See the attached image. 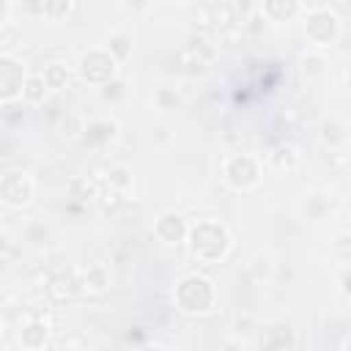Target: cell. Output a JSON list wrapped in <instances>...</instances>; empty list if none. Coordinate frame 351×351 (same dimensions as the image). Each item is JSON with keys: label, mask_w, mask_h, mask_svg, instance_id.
I'll return each mask as SVG.
<instances>
[{"label": "cell", "mask_w": 351, "mask_h": 351, "mask_svg": "<svg viewBox=\"0 0 351 351\" xmlns=\"http://www.w3.org/2000/svg\"><path fill=\"white\" fill-rule=\"evenodd\" d=\"M189 252L203 261V263H217L228 255L230 250V233L222 222L217 219H200L195 225H189V236H186Z\"/></svg>", "instance_id": "6da1fadb"}, {"label": "cell", "mask_w": 351, "mask_h": 351, "mask_svg": "<svg viewBox=\"0 0 351 351\" xmlns=\"http://www.w3.org/2000/svg\"><path fill=\"white\" fill-rule=\"evenodd\" d=\"M173 299H176V307L186 315H203L214 307L217 302V291H214V282L203 274H186L176 282V291H173Z\"/></svg>", "instance_id": "7a4b0ae2"}, {"label": "cell", "mask_w": 351, "mask_h": 351, "mask_svg": "<svg viewBox=\"0 0 351 351\" xmlns=\"http://www.w3.org/2000/svg\"><path fill=\"white\" fill-rule=\"evenodd\" d=\"M118 60L112 58L110 49H88L80 58V74L90 85H110L115 80Z\"/></svg>", "instance_id": "3957f363"}, {"label": "cell", "mask_w": 351, "mask_h": 351, "mask_svg": "<svg viewBox=\"0 0 351 351\" xmlns=\"http://www.w3.org/2000/svg\"><path fill=\"white\" fill-rule=\"evenodd\" d=\"M36 197V181L27 170H8L0 178V200L11 208H22Z\"/></svg>", "instance_id": "277c9868"}, {"label": "cell", "mask_w": 351, "mask_h": 351, "mask_svg": "<svg viewBox=\"0 0 351 351\" xmlns=\"http://www.w3.org/2000/svg\"><path fill=\"white\" fill-rule=\"evenodd\" d=\"M222 176L233 189H252L261 181V165L250 154H233L222 165Z\"/></svg>", "instance_id": "5b68a950"}, {"label": "cell", "mask_w": 351, "mask_h": 351, "mask_svg": "<svg viewBox=\"0 0 351 351\" xmlns=\"http://www.w3.org/2000/svg\"><path fill=\"white\" fill-rule=\"evenodd\" d=\"M304 33L315 47H329L340 33V19L329 8H313L304 16Z\"/></svg>", "instance_id": "8992f818"}, {"label": "cell", "mask_w": 351, "mask_h": 351, "mask_svg": "<svg viewBox=\"0 0 351 351\" xmlns=\"http://www.w3.org/2000/svg\"><path fill=\"white\" fill-rule=\"evenodd\" d=\"M27 69L19 58H14L11 52L0 55V99L3 101H16L22 99V88L27 80Z\"/></svg>", "instance_id": "52a82bcc"}, {"label": "cell", "mask_w": 351, "mask_h": 351, "mask_svg": "<svg viewBox=\"0 0 351 351\" xmlns=\"http://www.w3.org/2000/svg\"><path fill=\"white\" fill-rule=\"evenodd\" d=\"M154 233H156V239H159L162 244H181V241H186V236H189V225H186V219H184L181 214L165 211V214L154 222Z\"/></svg>", "instance_id": "ba28073f"}, {"label": "cell", "mask_w": 351, "mask_h": 351, "mask_svg": "<svg viewBox=\"0 0 351 351\" xmlns=\"http://www.w3.org/2000/svg\"><path fill=\"white\" fill-rule=\"evenodd\" d=\"M296 343V332L291 324H271L263 329V337H261V346L263 351H291Z\"/></svg>", "instance_id": "9c48e42d"}, {"label": "cell", "mask_w": 351, "mask_h": 351, "mask_svg": "<svg viewBox=\"0 0 351 351\" xmlns=\"http://www.w3.org/2000/svg\"><path fill=\"white\" fill-rule=\"evenodd\" d=\"M266 159H269V167H271L274 173H280V176H291V173H296V167H299V151H296L293 145H288V143L274 145Z\"/></svg>", "instance_id": "30bf717a"}, {"label": "cell", "mask_w": 351, "mask_h": 351, "mask_svg": "<svg viewBox=\"0 0 351 351\" xmlns=\"http://www.w3.org/2000/svg\"><path fill=\"white\" fill-rule=\"evenodd\" d=\"M47 340H49V326L41 318H30L19 329V343H22L25 351H41L47 346Z\"/></svg>", "instance_id": "8fae6325"}, {"label": "cell", "mask_w": 351, "mask_h": 351, "mask_svg": "<svg viewBox=\"0 0 351 351\" xmlns=\"http://www.w3.org/2000/svg\"><path fill=\"white\" fill-rule=\"evenodd\" d=\"M77 285L88 293H104L110 285V271L101 263H88L85 269H80V280Z\"/></svg>", "instance_id": "7c38bea8"}, {"label": "cell", "mask_w": 351, "mask_h": 351, "mask_svg": "<svg viewBox=\"0 0 351 351\" xmlns=\"http://www.w3.org/2000/svg\"><path fill=\"white\" fill-rule=\"evenodd\" d=\"M82 132H85V134H82L85 145H104V143H110L112 134L118 132V123L110 121V118H99V121H90Z\"/></svg>", "instance_id": "4fadbf2b"}, {"label": "cell", "mask_w": 351, "mask_h": 351, "mask_svg": "<svg viewBox=\"0 0 351 351\" xmlns=\"http://www.w3.org/2000/svg\"><path fill=\"white\" fill-rule=\"evenodd\" d=\"M261 11L271 22H288V19H293L302 11V5L296 0H269V3H263Z\"/></svg>", "instance_id": "5bb4252c"}, {"label": "cell", "mask_w": 351, "mask_h": 351, "mask_svg": "<svg viewBox=\"0 0 351 351\" xmlns=\"http://www.w3.org/2000/svg\"><path fill=\"white\" fill-rule=\"evenodd\" d=\"M192 58H197L200 63H211L214 58H217V47L206 38V36H192L189 41H186V47H184Z\"/></svg>", "instance_id": "9a60e30c"}, {"label": "cell", "mask_w": 351, "mask_h": 351, "mask_svg": "<svg viewBox=\"0 0 351 351\" xmlns=\"http://www.w3.org/2000/svg\"><path fill=\"white\" fill-rule=\"evenodd\" d=\"M44 96H47V82H44V77H41V74H30V77L25 80L22 99H25L27 104H41Z\"/></svg>", "instance_id": "2e32d148"}, {"label": "cell", "mask_w": 351, "mask_h": 351, "mask_svg": "<svg viewBox=\"0 0 351 351\" xmlns=\"http://www.w3.org/2000/svg\"><path fill=\"white\" fill-rule=\"evenodd\" d=\"M69 197H74V200H90V197H96V181L88 178V176H74L69 181Z\"/></svg>", "instance_id": "e0dca14e"}, {"label": "cell", "mask_w": 351, "mask_h": 351, "mask_svg": "<svg viewBox=\"0 0 351 351\" xmlns=\"http://www.w3.org/2000/svg\"><path fill=\"white\" fill-rule=\"evenodd\" d=\"M71 3L69 0H55V3H41V5H27V11H36V14H44L49 19H60V16H69L71 14Z\"/></svg>", "instance_id": "ac0fdd59"}, {"label": "cell", "mask_w": 351, "mask_h": 351, "mask_svg": "<svg viewBox=\"0 0 351 351\" xmlns=\"http://www.w3.org/2000/svg\"><path fill=\"white\" fill-rule=\"evenodd\" d=\"M41 77H44L47 88H66V82H69V69H66L63 63H47L44 71H41Z\"/></svg>", "instance_id": "d6986e66"}, {"label": "cell", "mask_w": 351, "mask_h": 351, "mask_svg": "<svg viewBox=\"0 0 351 351\" xmlns=\"http://www.w3.org/2000/svg\"><path fill=\"white\" fill-rule=\"evenodd\" d=\"M321 140L329 143V145H340L346 140V126L340 121H326L321 126Z\"/></svg>", "instance_id": "ffe728a7"}, {"label": "cell", "mask_w": 351, "mask_h": 351, "mask_svg": "<svg viewBox=\"0 0 351 351\" xmlns=\"http://www.w3.org/2000/svg\"><path fill=\"white\" fill-rule=\"evenodd\" d=\"M154 101H156L159 110H176V107L181 104V96H178V90H173V88H159V90L154 93Z\"/></svg>", "instance_id": "44dd1931"}, {"label": "cell", "mask_w": 351, "mask_h": 351, "mask_svg": "<svg viewBox=\"0 0 351 351\" xmlns=\"http://www.w3.org/2000/svg\"><path fill=\"white\" fill-rule=\"evenodd\" d=\"M110 52H112V58H115V60H126V58H129V52H132L129 38H126L123 33L110 36Z\"/></svg>", "instance_id": "7402d4cb"}, {"label": "cell", "mask_w": 351, "mask_h": 351, "mask_svg": "<svg viewBox=\"0 0 351 351\" xmlns=\"http://www.w3.org/2000/svg\"><path fill=\"white\" fill-rule=\"evenodd\" d=\"M22 115H25L22 99H16V101H3V121H5V123H16V121H22Z\"/></svg>", "instance_id": "603a6c76"}, {"label": "cell", "mask_w": 351, "mask_h": 351, "mask_svg": "<svg viewBox=\"0 0 351 351\" xmlns=\"http://www.w3.org/2000/svg\"><path fill=\"white\" fill-rule=\"evenodd\" d=\"M110 186L123 192L126 186H132V173H129L126 167H112V170H110Z\"/></svg>", "instance_id": "cb8c5ba5"}, {"label": "cell", "mask_w": 351, "mask_h": 351, "mask_svg": "<svg viewBox=\"0 0 351 351\" xmlns=\"http://www.w3.org/2000/svg\"><path fill=\"white\" fill-rule=\"evenodd\" d=\"M302 66H304V74H307V77H321V74H324L326 60H324V58H318V55H307V58L302 60Z\"/></svg>", "instance_id": "d4e9b609"}, {"label": "cell", "mask_w": 351, "mask_h": 351, "mask_svg": "<svg viewBox=\"0 0 351 351\" xmlns=\"http://www.w3.org/2000/svg\"><path fill=\"white\" fill-rule=\"evenodd\" d=\"M335 252L340 255V258H351V233H340L337 239H335Z\"/></svg>", "instance_id": "484cf974"}, {"label": "cell", "mask_w": 351, "mask_h": 351, "mask_svg": "<svg viewBox=\"0 0 351 351\" xmlns=\"http://www.w3.org/2000/svg\"><path fill=\"white\" fill-rule=\"evenodd\" d=\"M101 203H104V208H118V206H123L121 189H107V192L101 195Z\"/></svg>", "instance_id": "4316f807"}, {"label": "cell", "mask_w": 351, "mask_h": 351, "mask_svg": "<svg viewBox=\"0 0 351 351\" xmlns=\"http://www.w3.org/2000/svg\"><path fill=\"white\" fill-rule=\"evenodd\" d=\"M337 285H340V291L351 299V266H346L343 271H340V277H337Z\"/></svg>", "instance_id": "83f0119b"}, {"label": "cell", "mask_w": 351, "mask_h": 351, "mask_svg": "<svg viewBox=\"0 0 351 351\" xmlns=\"http://www.w3.org/2000/svg\"><path fill=\"white\" fill-rule=\"evenodd\" d=\"M121 90H123V82H118V80H112L110 85H104V90H101V96H104V99H115V96H118Z\"/></svg>", "instance_id": "f1b7e54d"}, {"label": "cell", "mask_w": 351, "mask_h": 351, "mask_svg": "<svg viewBox=\"0 0 351 351\" xmlns=\"http://www.w3.org/2000/svg\"><path fill=\"white\" fill-rule=\"evenodd\" d=\"M250 324H252V318L244 313V315H239V318H236V324H233V326H236V332H239V335H244V332H250Z\"/></svg>", "instance_id": "f546056e"}, {"label": "cell", "mask_w": 351, "mask_h": 351, "mask_svg": "<svg viewBox=\"0 0 351 351\" xmlns=\"http://www.w3.org/2000/svg\"><path fill=\"white\" fill-rule=\"evenodd\" d=\"M137 351H167L165 346H159V343H145V346H140Z\"/></svg>", "instance_id": "4dcf8cb0"}, {"label": "cell", "mask_w": 351, "mask_h": 351, "mask_svg": "<svg viewBox=\"0 0 351 351\" xmlns=\"http://www.w3.org/2000/svg\"><path fill=\"white\" fill-rule=\"evenodd\" d=\"M346 88H348V90H351V69H348V71H346Z\"/></svg>", "instance_id": "1f68e13d"}, {"label": "cell", "mask_w": 351, "mask_h": 351, "mask_svg": "<svg viewBox=\"0 0 351 351\" xmlns=\"http://www.w3.org/2000/svg\"><path fill=\"white\" fill-rule=\"evenodd\" d=\"M346 351H351V335L346 337Z\"/></svg>", "instance_id": "d6a6232c"}, {"label": "cell", "mask_w": 351, "mask_h": 351, "mask_svg": "<svg viewBox=\"0 0 351 351\" xmlns=\"http://www.w3.org/2000/svg\"><path fill=\"white\" fill-rule=\"evenodd\" d=\"M348 8H351V3H348Z\"/></svg>", "instance_id": "836d02e7"}]
</instances>
